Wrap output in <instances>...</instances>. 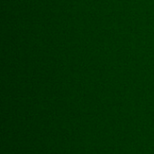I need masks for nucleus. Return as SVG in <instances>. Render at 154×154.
<instances>
[]
</instances>
